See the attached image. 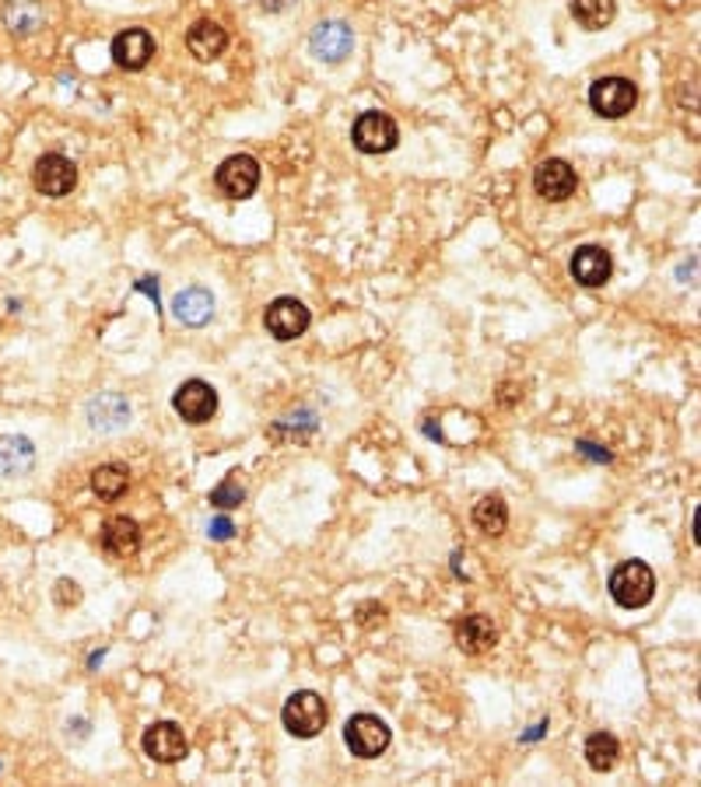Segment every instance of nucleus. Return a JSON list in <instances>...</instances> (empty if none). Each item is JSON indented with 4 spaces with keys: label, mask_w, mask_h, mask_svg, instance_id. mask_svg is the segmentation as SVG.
<instances>
[{
    "label": "nucleus",
    "mask_w": 701,
    "mask_h": 787,
    "mask_svg": "<svg viewBox=\"0 0 701 787\" xmlns=\"http://www.w3.org/2000/svg\"><path fill=\"white\" fill-rule=\"evenodd\" d=\"M611 595L621 609H646L652 602V595H656V574L642 560L621 563L611 574Z\"/></svg>",
    "instance_id": "1"
},
{
    "label": "nucleus",
    "mask_w": 701,
    "mask_h": 787,
    "mask_svg": "<svg viewBox=\"0 0 701 787\" xmlns=\"http://www.w3.org/2000/svg\"><path fill=\"white\" fill-rule=\"evenodd\" d=\"M326 700L313 689H299L291 693L285 700V711H280V721H285V728L295 735V738H316L323 728H326Z\"/></svg>",
    "instance_id": "2"
},
{
    "label": "nucleus",
    "mask_w": 701,
    "mask_h": 787,
    "mask_svg": "<svg viewBox=\"0 0 701 787\" xmlns=\"http://www.w3.org/2000/svg\"><path fill=\"white\" fill-rule=\"evenodd\" d=\"M589 105L603 119H625L631 109L638 105V88L628 77H600L589 88Z\"/></svg>",
    "instance_id": "3"
},
{
    "label": "nucleus",
    "mask_w": 701,
    "mask_h": 787,
    "mask_svg": "<svg viewBox=\"0 0 701 787\" xmlns=\"http://www.w3.org/2000/svg\"><path fill=\"white\" fill-rule=\"evenodd\" d=\"M351 140H354V148L362 154H389L397 148L400 130H397L393 116H386V113H379V109H372V113H362L354 119Z\"/></svg>",
    "instance_id": "4"
},
{
    "label": "nucleus",
    "mask_w": 701,
    "mask_h": 787,
    "mask_svg": "<svg viewBox=\"0 0 701 787\" xmlns=\"http://www.w3.org/2000/svg\"><path fill=\"white\" fill-rule=\"evenodd\" d=\"M389 738H393V732H389V724L376 714H354L345 724V742L358 760H376L379 752L389 749Z\"/></svg>",
    "instance_id": "5"
},
{
    "label": "nucleus",
    "mask_w": 701,
    "mask_h": 787,
    "mask_svg": "<svg viewBox=\"0 0 701 787\" xmlns=\"http://www.w3.org/2000/svg\"><path fill=\"white\" fill-rule=\"evenodd\" d=\"M214 182L228 200H249L260 186V162L253 154H231L217 165Z\"/></svg>",
    "instance_id": "6"
},
{
    "label": "nucleus",
    "mask_w": 701,
    "mask_h": 787,
    "mask_svg": "<svg viewBox=\"0 0 701 787\" xmlns=\"http://www.w3.org/2000/svg\"><path fill=\"white\" fill-rule=\"evenodd\" d=\"M309 322H313V315H309V308L299 302V297H274L267 312H263V326H267V333L280 343L299 340L309 329Z\"/></svg>",
    "instance_id": "7"
},
{
    "label": "nucleus",
    "mask_w": 701,
    "mask_h": 787,
    "mask_svg": "<svg viewBox=\"0 0 701 787\" xmlns=\"http://www.w3.org/2000/svg\"><path fill=\"white\" fill-rule=\"evenodd\" d=\"M33 186L42 196L50 200H64L71 196V189L77 186V165L64 154H42L36 168H33Z\"/></svg>",
    "instance_id": "8"
},
{
    "label": "nucleus",
    "mask_w": 701,
    "mask_h": 787,
    "mask_svg": "<svg viewBox=\"0 0 701 787\" xmlns=\"http://www.w3.org/2000/svg\"><path fill=\"white\" fill-rule=\"evenodd\" d=\"M173 409L186 423H208L217 414V392L204 378H190L173 392Z\"/></svg>",
    "instance_id": "9"
},
{
    "label": "nucleus",
    "mask_w": 701,
    "mask_h": 787,
    "mask_svg": "<svg viewBox=\"0 0 701 787\" xmlns=\"http://www.w3.org/2000/svg\"><path fill=\"white\" fill-rule=\"evenodd\" d=\"M534 189L548 203H565L579 189V176H575V168L565 157H548V162H540L534 168Z\"/></svg>",
    "instance_id": "10"
},
{
    "label": "nucleus",
    "mask_w": 701,
    "mask_h": 787,
    "mask_svg": "<svg viewBox=\"0 0 701 787\" xmlns=\"http://www.w3.org/2000/svg\"><path fill=\"white\" fill-rule=\"evenodd\" d=\"M140 746H145V752L162 766H173V763L186 760V752H190V742H186V735L176 721H154L145 732V738H140Z\"/></svg>",
    "instance_id": "11"
},
{
    "label": "nucleus",
    "mask_w": 701,
    "mask_h": 787,
    "mask_svg": "<svg viewBox=\"0 0 701 787\" xmlns=\"http://www.w3.org/2000/svg\"><path fill=\"white\" fill-rule=\"evenodd\" d=\"M154 36L148 28H127V31H120V36L113 39V46H109V53H113V63L120 71H145L151 56H154Z\"/></svg>",
    "instance_id": "12"
},
{
    "label": "nucleus",
    "mask_w": 701,
    "mask_h": 787,
    "mask_svg": "<svg viewBox=\"0 0 701 787\" xmlns=\"http://www.w3.org/2000/svg\"><path fill=\"white\" fill-rule=\"evenodd\" d=\"M309 50L323 63H345L354 50V31L345 22H320L309 36Z\"/></svg>",
    "instance_id": "13"
},
{
    "label": "nucleus",
    "mask_w": 701,
    "mask_h": 787,
    "mask_svg": "<svg viewBox=\"0 0 701 787\" xmlns=\"http://www.w3.org/2000/svg\"><path fill=\"white\" fill-rule=\"evenodd\" d=\"M568 270H572L575 283H583V288H603L614 274V259H611V252L600 245H583V249H575Z\"/></svg>",
    "instance_id": "14"
},
{
    "label": "nucleus",
    "mask_w": 701,
    "mask_h": 787,
    "mask_svg": "<svg viewBox=\"0 0 701 787\" xmlns=\"http://www.w3.org/2000/svg\"><path fill=\"white\" fill-rule=\"evenodd\" d=\"M186 50H190L193 60L211 63L228 50V31L211 18H200L186 28Z\"/></svg>",
    "instance_id": "15"
},
{
    "label": "nucleus",
    "mask_w": 701,
    "mask_h": 787,
    "mask_svg": "<svg viewBox=\"0 0 701 787\" xmlns=\"http://www.w3.org/2000/svg\"><path fill=\"white\" fill-rule=\"evenodd\" d=\"M88 423L91 431H123L130 423V403L120 396V392H102L88 403Z\"/></svg>",
    "instance_id": "16"
},
{
    "label": "nucleus",
    "mask_w": 701,
    "mask_h": 787,
    "mask_svg": "<svg viewBox=\"0 0 701 787\" xmlns=\"http://www.w3.org/2000/svg\"><path fill=\"white\" fill-rule=\"evenodd\" d=\"M36 469V445L22 434L0 437V477L22 480Z\"/></svg>",
    "instance_id": "17"
},
{
    "label": "nucleus",
    "mask_w": 701,
    "mask_h": 787,
    "mask_svg": "<svg viewBox=\"0 0 701 787\" xmlns=\"http://www.w3.org/2000/svg\"><path fill=\"white\" fill-rule=\"evenodd\" d=\"M102 549L109 557H134L140 549V525L127 515L105 518L102 525Z\"/></svg>",
    "instance_id": "18"
},
{
    "label": "nucleus",
    "mask_w": 701,
    "mask_h": 787,
    "mask_svg": "<svg viewBox=\"0 0 701 787\" xmlns=\"http://www.w3.org/2000/svg\"><path fill=\"white\" fill-rule=\"evenodd\" d=\"M173 315L183 326H208L214 315V294L208 288H186L173 297Z\"/></svg>",
    "instance_id": "19"
},
{
    "label": "nucleus",
    "mask_w": 701,
    "mask_h": 787,
    "mask_svg": "<svg viewBox=\"0 0 701 787\" xmlns=\"http://www.w3.org/2000/svg\"><path fill=\"white\" fill-rule=\"evenodd\" d=\"M495 644H498V630L488 617H480V612L463 617V623L456 626V648L463 655H488Z\"/></svg>",
    "instance_id": "20"
},
{
    "label": "nucleus",
    "mask_w": 701,
    "mask_h": 787,
    "mask_svg": "<svg viewBox=\"0 0 701 787\" xmlns=\"http://www.w3.org/2000/svg\"><path fill=\"white\" fill-rule=\"evenodd\" d=\"M4 28L11 31V36H36V31L46 25V11L39 8V0H8L4 4Z\"/></svg>",
    "instance_id": "21"
},
{
    "label": "nucleus",
    "mask_w": 701,
    "mask_h": 787,
    "mask_svg": "<svg viewBox=\"0 0 701 787\" xmlns=\"http://www.w3.org/2000/svg\"><path fill=\"white\" fill-rule=\"evenodd\" d=\"M130 486V469L120 462H105L91 469V491L102 500H120Z\"/></svg>",
    "instance_id": "22"
},
{
    "label": "nucleus",
    "mask_w": 701,
    "mask_h": 787,
    "mask_svg": "<svg viewBox=\"0 0 701 787\" xmlns=\"http://www.w3.org/2000/svg\"><path fill=\"white\" fill-rule=\"evenodd\" d=\"M572 18L586 31H603L617 18V0H572Z\"/></svg>",
    "instance_id": "23"
},
{
    "label": "nucleus",
    "mask_w": 701,
    "mask_h": 787,
    "mask_svg": "<svg viewBox=\"0 0 701 787\" xmlns=\"http://www.w3.org/2000/svg\"><path fill=\"white\" fill-rule=\"evenodd\" d=\"M474 525L485 535H502L509 529V508L502 494H488L474 504Z\"/></svg>",
    "instance_id": "24"
},
{
    "label": "nucleus",
    "mask_w": 701,
    "mask_h": 787,
    "mask_svg": "<svg viewBox=\"0 0 701 787\" xmlns=\"http://www.w3.org/2000/svg\"><path fill=\"white\" fill-rule=\"evenodd\" d=\"M586 763L597 770V774H606V770H614L617 766V756H621V746H617V738L611 732H597V735H589L586 738Z\"/></svg>",
    "instance_id": "25"
},
{
    "label": "nucleus",
    "mask_w": 701,
    "mask_h": 787,
    "mask_svg": "<svg viewBox=\"0 0 701 787\" xmlns=\"http://www.w3.org/2000/svg\"><path fill=\"white\" fill-rule=\"evenodd\" d=\"M236 477H239V472H228V477H225L222 483H217L214 491H211V497H208V500L214 504V508L231 511V508H239V504H242L246 491H242V483H239Z\"/></svg>",
    "instance_id": "26"
},
{
    "label": "nucleus",
    "mask_w": 701,
    "mask_h": 787,
    "mask_svg": "<svg viewBox=\"0 0 701 787\" xmlns=\"http://www.w3.org/2000/svg\"><path fill=\"white\" fill-rule=\"evenodd\" d=\"M67 598H71V602H82V592H77L74 581L60 577V581H57V602H60V606H67Z\"/></svg>",
    "instance_id": "27"
},
{
    "label": "nucleus",
    "mask_w": 701,
    "mask_h": 787,
    "mask_svg": "<svg viewBox=\"0 0 701 787\" xmlns=\"http://www.w3.org/2000/svg\"><path fill=\"white\" fill-rule=\"evenodd\" d=\"M231 532H236V525H231V518H214L211 522V540H217V543H225V540H231Z\"/></svg>",
    "instance_id": "28"
},
{
    "label": "nucleus",
    "mask_w": 701,
    "mask_h": 787,
    "mask_svg": "<svg viewBox=\"0 0 701 787\" xmlns=\"http://www.w3.org/2000/svg\"><path fill=\"white\" fill-rule=\"evenodd\" d=\"M386 620V609L383 606H362V626H376Z\"/></svg>",
    "instance_id": "29"
},
{
    "label": "nucleus",
    "mask_w": 701,
    "mask_h": 787,
    "mask_svg": "<svg viewBox=\"0 0 701 787\" xmlns=\"http://www.w3.org/2000/svg\"><path fill=\"white\" fill-rule=\"evenodd\" d=\"M256 4L267 11V14H280V11H288L295 0H256Z\"/></svg>",
    "instance_id": "30"
}]
</instances>
